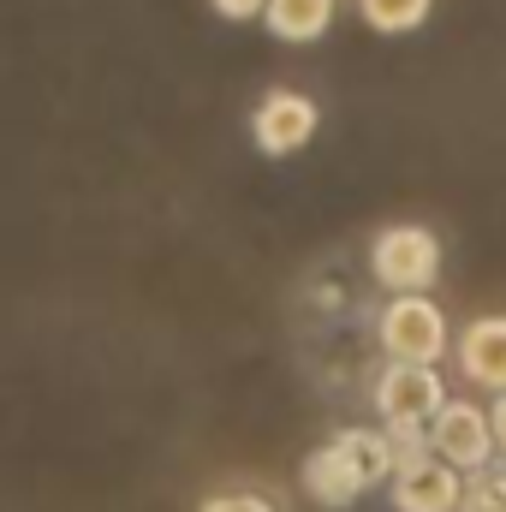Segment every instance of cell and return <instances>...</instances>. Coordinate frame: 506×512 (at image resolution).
Instances as JSON below:
<instances>
[{
    "label": "cell",
    "instance_id": "6da1fadb",
    "mask_svg": "<svg viewBox=\"0 0 506 512\" xmlns=\"http://www.w3.org/2000/svg\"><path fill=\"white\" fill-rule=\"evenodd\" d=\"M376 340L387 352V364H441L453 352V328H447V310L429 298V292H405V298H387L376 316Z\"/></svg>",
    "mask_w": 506,
    "mask_h": 512
},
{
    "label": "cell",
    "instance_id": "7a4b0ae2",
    "mask_svg": "<svg viewBox=\"0 0 506 512\" xmlns=\"http://www.w3.org/2000/svg\"><path fill=\"white\" fill-rule=\"evenodd\" d=\"M370 274L393 298L429 292L441 280V239L429 227H381L376 245H370Z\"/></svg>",
    "mask_w": 506,
    "mask_h": 512
},
{
    "label": "cell",
    "instance_id": "3957f363",
    "mask_svg": "<svg viewBox=\"0 0 506 512\" xmlns=\"http://www.w3.org/2000/svg\"><path fill=\"white\" fill-rule=\"evenodd\" d=\"M429 447L441 465H453L459 477L495 465V429H489V411L471 405V399H447L435 417H429Z\"/></svg>",
    "mask_w": 506,
    "mask_h": 512
},
{
    "label": "cell",
    "instance_id": "277c9868",
    "mask_svg": "<svg viewBox=\"0 0 506 512\" xmlns=\"http://www.w3.org/2000/svg\"><path fill=\"white\" fill-rule=\"evenodd\" d=\"M453 393L441 382V370L429 364H387L370 387V405H376L381 423H429Z\"/></svg>",
    "mask_w": 506,
    "mask_h": 512
},
{
    "label": "cell",
    "instance_id": "5b68a950",
    "mask_svg": "<svg viewBox=\"0 0 506 512\" xmlns=\"http://www.w3.org/2000/svg\"><path fill=\"white\" fill-rule=\"evenodd\" d=\"M316 126H322V114H316V102L298 96V90H268L251 114L256 149L274 155V161H280V155H298V149L316 137Z\"/></svg>",
    "mask_w": 506,
    "mask_h": 512
},
{
    "label": "cell",
    "instance_id": "8992f818",
    "mask_svg": "<svg viewBox=\"0 0 506 512\" xmlns=\"http://www.w3.org/2000/svg\"><path fill=\"white\" fill-rule=\"evenodd\" d=\"M304 495L316 501V507H328V512H346V507H358V495H370L364 489V477H358V465L340 453V441H328V447H316L310 459H304Z\"/></svg>",
    "mask_w": 506,
    "mask_h": 512
},
{
    "label": "cell",
    "instance_id": "52a82bcc",
    "mask_svg": "<svg viewBox=\"0 0 506 512\" xmlns=\"http://www.w3.org/2000/svg\"><path fill=\"white\" fill-rule=\"evenodd\" d=\"M459 370L465 382L506 393V316H477L459 328Z\"/></svg>",
    "mask_w": 506,
    "mask_h": 512
},
{
    "label": "cell",
    "instance_id": "ba28073f",
    "mask_svg": "<svg viewBox=\"0 0 506 512\" xmlns=\"http://www.w3.org/2000/svg\"><path fill=\"white\" fill-rule=\"evenodd\" d=\"M459 471L441 459H423L393 477V512H459Z\"/></svg>",
    "mask_w": 506,
    "mask_h": 512
},
{
    "label": "cell",
    "instance_id": "9c48e42d",
    "mask_svg": "<svg viewBox=\"0 0 506 512\" xmlns=\"http://www.w3.org/2000/svg\"><path fill=\"white\" fill-rule=\"evenodd\" d=\"M262 18H268V36L280 42H316L334 24V0H268Z\"/></svg>",
    "mask_w": 506,
    "mask_h": 512
},
{
    "label": "cell",
    "instance_id": "30bf717a",
    "mask_svg": "<svg viewBox=\"0 0 506 512\" xmlns=\"http://www.w3.org/2000/svg\"><path fill=\"white\" fill-rule=\"evenodd\" d=\"M340 441V453L358 465V477H364V489H381V483H393V441H387V429H340L334 435Z\"/></svg>",
    "mask_w": 506,
    "mask_h": 512
},
{
    "label": "cell",
    "instance_id": "8fae6325",
    "mask_svg": "<svg viewBox=\"0 0 506 512\" xmlns=\"http://www.w3.org/2000/svg\"><path fill=\"white\" fill-rule=\"evenodd\" d=\"M429 12H435V0H358V18L376 36H411Z\"/></svg>",
    "mask_w": 506,
    "mask_h": 512
},
{
    "label": "cell",
    "instance_id": "7c38bea8",
    "mask_svg": "<svg viewBox=\"0 0 506 512\" xmlns=\"http://www.w3.org/2000/svg\"><path fill=\"white\" fill-rule=\"evenodd\" d=\"M459 512H506V459L471 471L459 483Z\"/></svg>",
    "mask_w": 506,
    "mask_h": 512
},
{
    "label": "cell",
    "instance_id": "4fadbf2b",
    "mask_svg": "<svg viewBox=\"0 0 506 512\" xmlns=\"http://www.w3.org/2000/svg\"><path fill=\"white\" fill-rule=\"evenodd\" d=\"M381 429H387V441H393V477L411 471V465H423V459H435L429 423H381Z\"/></svg>",
    "mask_w": 506,
    "mask_h": 512
},
{
    "label": "cell",
    "instance_id": "5bb4252c",
    "mask_svg": "<svg viewBox=\"0 0 506 512\" xmlns=\"http://www.w3.org/2000/svg\"><path fill=\"white\" fill-rule=\"evenodd\" d=\"M197 512H274V501H262V495H245V489H239V495H209Z\"/></svg>",
    "mask_w": 506,
    "mask_h": 512
},
{
    "label": "cell",
    "instance_id": "9a60e30c",
    "mask_svg": "<svg viewBox=\"0 0 506 512\" xmlns=\"http://www.w3.org/2000/svg\"><path fill=\"white\" fill-rule=\"evenodd\" d=\"M209 6H215L227 24H251V18H262V6H268V0H209Z\"/></svg>",
    "mask_w": 506,
    "mask_h": 512
},
{
    "label": "cell",
    "instance_id": "2e32d148",
    "mask_svg": "<svg viewBox=\"0 0 506 512\" xmlns=\"http://www.w3.org/2000/svg\"><path fill=\"white\" fill-rule=\"evenodd\" d=\"M489 429H495V459H506V393H495L489 405Z\"/></svg>",
    "mask_w": 506,
    "mask_h": 512
}]
</instances>
